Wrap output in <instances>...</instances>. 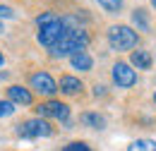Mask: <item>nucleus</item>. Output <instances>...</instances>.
Listing matches in <instances>:
<instances>
[{
    "label": "nucleus",
    "instance_id": "nucleus-6",
    "mask_svg": "<svg viewBox=\"0 0 156 151\" xmlns=\"http://www.w3.org/2000/svg\"><path fill=\"white\" fill-rule=\"evenodd\" d=\"M29 86L41 96H55V91H58V82L48 72H34L29 77Z\"/></svg>",
    "mask_w": 156,
    "mask_h": 151
},
{
    "label": "nucleus",
    "instance_id": "nucleus-8",
    "mask_svg": "<svg viewBox=\"0 0 156 151\" xmlns=\"http://www.w3.org/2000/svg\"><path fill=\"white\" fill-rule=\"evenodd\" d=\"M7 101H12L15 106H31L34 96H31L29 89H24L20 84H12V86L7 89Z\"/></svg>",
    "mask_w": 156,
    "mask_h": 151
},
{
    "label": "nucleus",
    "instance_id": "nucleus-18",
    "mask_svg": "<svg viewBox=\"0 0 156 151\" xmlns=\"http://www.w3.org/2000/svg\"><path fill=\"white\" fill-rule=\"evenodd\" d=\"M62 151H91V149H89V144H84V142H70Z\"/></svg>",
    "mask_w": 156,
    "mask_h": 151
},
{
    "label": "nucleus",
    "instance_id": "nucleus-11",
    "mask_svg": "<svg viewBox=\"0 0 156 151\" xmlns=\"http://www.w3.org/2000/svg\"><path fill=\"white\" fill-rule=\"evenodd\" d=\"M130 62L135 65L137 70H149V67H151V62H154V58L149 55V51H132Z\"/></svg>",
    "mask_w": 156,
    "mask_h": 151
},
{
    "label": "nucleus",
    "instance_id": "nucleus-10",
    "mask_svg": "<svg viewBox=\"0 0 156 151\" xmlns=\"http://www.w3.org/2000/svg\"><path fill=\"white\" fill-rule=\"evenodd\" d=\"M70 65H72L75 70H79V72H89V70L94 67V60H91V55H89L87 51H82V53L70 55Z\"/></svg>",
    "mask_w": 156,
    "mask_h": 151
},
{
    "label": "nucleus",
    "instance_id": "nucleus-21",
    "mask_svg": "<svg viewBox=\"0 0 156 151\" xmlns=\"http://www.w3.org/2000/svg\"><path fill=\"white\" fill-rule=\"evenodd\" d=\"M151 5H154V7H156V0H151Z\"/></svg>",
    "mask_w": 156,
    "mask_h": 151
},
{
    "label": "nucleus",
    "instance_id": "nucleus-15",
    "mask_svg": "<svg viewBox=\"0 0 156 151\" xmlns=\"http://www.w3.org/2000/svg\"><path fill=\"white\" fill-rule=\"evenodd\" d=\"M96 2L103 7V10H106V12H111V15L122 10V0H96Z\"/></svg>",
    "mask_w": 156,
    "mask_h": 151
},
{
    "label": "nucleus",
    "instance_id": "nucleus-12",
    "mask_svg": "<svg viewBox=\"0 0 156 151\" xmlns=\"http://www.w3.org/2000/svg\"><path fill=\"white\" fill-rule=\"evenodd\" d=\"M79 122L87 125V127H91V130H103L106 127V118L98 115V113H82L79 115Z\"/></svg>",
    "mask_w": 156,
    "mask_h": 151
},
{
    "label": "nucleus",
    "instance_id": "nucleus-16",
    "mask_svg": "<svg viewBox=\"0 0 156 151\" xmlns=\"http://www.w3.org/2000/svg\"><path fill=\"white\" fill-rule=\"evenodd\" d=\"M58 15L55 12H41L39 17H36V26H46V24H51V22H55Z\"/></svg>",
    "mask_w": 156,
    "mask_h": 151
},
{
    "label": "nucleus",
    "instance_id": "nucleus-3",
    "mask_svg": "<svg viewBox=\"0 0 156 151\" xmlns=\"http://www.w3.org/2000/svg\"><path fill=\"white\" fill-rule=\"evenodd\" d=\"M17 134L24 137V139H36V137H51L53 134V127L48 120L43 118H31V120H24L17 125Z\"/></svg>",
    "mask_w": 156,
    "mask_h": 151
},
{
    "label": "nucleus",
    "instance_id": "nucleus-13",
    "mask_svg": "<svg viewBox=\"0 0 156 151\" xmlns=\"http://www.w3.org/2000/svg\"><path fill=\"white\" fill-rule=\"evenodd\" d=\"M132 24H135L139 31H149V26H151V24H149V12L142 10V7L135 10V12H132Z\"/></svg>",
    "mask_w": 156,
    "mask_h": 151
},
{
    "label": "nucleus",
    "instance_id": "nucleus-9",
    "mask_svg": "<svg viewBox=\"0 0 156 151\" xmlns=\"http://www.w3.org/2000/svg\"><path fill=\"white\" fill-rule=\"evenodd\" d=\"M82 89H84V84L79 82V77H72V75H62L60 77L58 91H62L65 96H77Z\"/></svg>",
    "mask_w": 156,
    "mask_h": 151
},
{
    "label": "nucleus",
    "instance_id": "nucleus-22",
    "mask_svg": "<svg viewBox=\"0 0 156 151\" xmlns=\"http://www.w3.org/2000/svg\"><path fill=\"white\" fill-rule=\"evenodd\" d=\"M154 101H156V94H154Z\"/></svg>",
    "mask_w": 156,
    "mask_h": 151
},
{
    "label": "nucleus",
    "instance_id": "nucleus-5",
    "mask_svg": "<svg viewBox=\"0 0 156 151\" xmlns=\"http://www.w3.org/2000/svg\"><path fill=\"white\" fill-rule=\"evenodd\" d=\"M34 111L43 120L53 118V120H60V122H67V118H70V106L62 103V101H46V103H39Z\"/></svg>",
    "mask_w": 156,
    "mask_h": 151
},
{
    "label": "nucleus",
    "instance_id": "nucleus-14",
    "mask_svg": "<svg viewBox=\"0 0 156 151\" xmlns=\"http://www.w3.org/2000/svg\"><path fill=\"white\" fill-rule=\"evenodd\" d=\"M127 151H156V142L154 139H135Z\"/></svg>",
    "mask_w": 156,
    "mask_h": 151
},
{
    "label": "nucleus",
    "instance_id": "nucleus-17",
    "mask_svg": "<svg viewBox=\"0 0 156 151\" xmlns=\"http://www.w3.org/2000/svg\"><path fill=\"white\" fill-rule=\"evenodd\" d=\"M12 113H15V103L0 98V118H7V115H12Z\"/></svg>",
    "mask_w": 156,
    "mask_h": 151
},
{
    "label": "nucleus",
    "instance_id": "nucleus-19",
    "mask_svg": "<svg viewBox=\"0 0 156 151\" xmlns=\"http://www.w3.org/2000/svg\"><path fill=\"white\" fill-rule=\"evenodd\" d=\"M12 17H15V10L7 5H0V19H12Z\"/></svg>",
    "mask_w": 156,
    "mask_h": 151
},
{
    "label": "nucleus",
    "instance_id": "nucleus-1",
    "mask_svg": "<svg viewBox=\"0 0 156 151\" xmlns=\"http://www.w3.org/2000/svg\"><path fill=\"white\" fill-rule=\"evenodd\" d=\"M62 22H65V34L51 48V55L53 58L75 55V53H82L89 46V31L77 24V17H62Z\"/></svg>",
    "mask_w": 156,
    "mask_h": 151
},
{
    "label": "nucleus",
    "instance_id": "nucleus-2",
    "mask_svg": "<svg viewBox=\"0 0 156 151\" xmlns=\"http://www.w3.org/2000/svg\"><path fill=\"white\" fill-rule=\"evenodd\" d=\"M108 43L113 51H132L137 46V31L127 24H115L108 29Z\"/></svg>",
    "mask_w": 156,
    "mask_h": 151
},
{
    "label": "nucleus",
    "instance_id": "nucleus-7",
    "mask_svg": "<svg viewBox=\"0 0 156 151\" xmlns=\"http://www.w3.org/2000/svg\"><path fill=\"white\" fill-rule=\"evenodd\" d=\"M111 75H113L115 86H120V89H130V86H135V82H137V72L127 62H115Z\"/></svg>",
    "mask_w": 156,
    "mask_h": 151
},
{
    "label": "nucleus",
    "instance_id": "nucleus-4",
    "mask_svg": "<svg viewBox=\"0 0 156 151\" xmlns=\"http://www.w3.org/2000/svg\"><path fill=\"white\" fill-rule=\"evenodd\" d=\"M62 34H65V22H62V17H58L55 22H51V24H46V26H39L36 38H39V43L43 48L51 51L60 38H62Z\"/></svg>",
    "mask_w": 156,
    "mask_h": 151
},
{
    "label": "nucleus",
    "instance_id": "nucleus-20",
    "mask_svg": "<svg viewBox=\"0 0 156 151\" xmlns=\"http://www.w3.org/2000/svg\"><path fill=\"white\" fill-rule=\"evenodd\" d=\"M2 62H5V58H2V53H0V65H2Z\"/></svg>",
    "mask_w": 156,
    "mask_h": 151
}]
</instances>
